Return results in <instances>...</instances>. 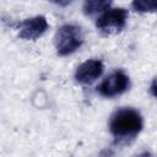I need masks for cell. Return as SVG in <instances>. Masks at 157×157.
<instances>
[{
	"mask_svg": "<svg viewBox=\"0 0 157 157\" xmlns=\"http://www.w3.org/2000/svg\"><path fill=\"white\" fill-rule=\"evenodd\" d=\"M103 70L104 66L101 60L90 59L78 65V67L75 71V78L77 82L82 85H91L103 74Z\"/></svg>",
	"mask_w": 157,
	"mask_h": 157,
	"instance_id": "obj_6",
	"label": "cell"
},
{
	"mask_svg": "<svg viewBox=\"0 0 157 157\" xmlns=\"http://www.w3.org/2000/svg\"><path fill=\"white\" fill-rule=\"evenodd\" d=\"M130 86V78L123 70H115L109 74L97 87V92L107 98L117 97L124 93Z\"/></svg>",
	"mask_w": 157,
	"mask_h": 157,
	"instance_id": "obj_4",
	"label": "cell"
},
{
	"mask_svg": "<svg viewBox=\"0 0 157 157\" xmlns=\"http://www.w3.org/2000/svg\"><path fill=\"white\" fill-rule=\"evenodd\" d=\"M83 43V33L81 27L76 25H64L55 34V48L60 56H65L76 52Z\"/></svg>",
	"mask_w": 157,
	"mask_h": 157,
	"instance_id": "obj_2",
	"label": "cell"
},
{
	"mask_svg": "<svg viewBox=\"0 0 157 157\" xmlns=\"http://www.w3.org/2000/svg\"><path fill=\"white\" fill-rule=\"evenodd\" d=\"M112 2L110 1H102V0H92V1H85L82 10L85 15L87 16H93L94 13L103 12L110 7Z\"/></svg>",
	"mask_w": 157,
	"mask_h": 157,
	"instance_id": "obj_7",
	"label": "cell"
},
{
	"mask_svg": "<svg viewBox=\"0 0 157 157\" xmlns=\"http://www.w3.org/2000/svg\"><path fill=\"white\" fill-rule=\"evenodd\" d=\"M128 16V10L123 7H109L97 18L96 27L103 34L119 33L125 28Z\"/></svg>",
	"mask_w": 157,
	"mask_h": 157,
	"instance_id": "obj_3",
	"label": "cell"
},
{
	"mask_svg": "<svg viewBox=\"0 0 157 157\" xmlns=\"http://www.w3.org/2000/svg\"><path fill=\"white\" fill-rule=\"evenodd\" d=\"M49 25L44 16H34L26 18L18 25V37L26 40H34L43 36Z\"/></svg>",
	"mask_w": 157,
	"mask_h": 157,
	"instance_id": "obj_5",
	"label": "cell"
},
{
	"mask_svg": "<svg viewBox=\"0 0 157 157\" xmlns=\"http://www.w3.org/2000/svg\"><path fill=\"white\" fill-rule=\"evenodd\" d=\"M131 5L139 12H153L157 7V2L155 1H134Z\"/></svg>",
	"mask_w": 157,
	"mask_h": 157,
	"instance_id": "obj_8",
	"label": "cell"
},
{
	"mask_svg": "<svg viewBox=\"0 0 157 157\" xmlns=\"http://www.w3.org/2000/svg\"><path fill=\"white\" fill-rule=\"evenodd\" d=\"M142 117L134 108H120L112 114L109 120V130L118 144L134 140L142 130Z\"/></svg>",
	"mask_w": 157,
	"mask_h": 157,
	"instance_id": "obj_1",
	"label": "cell"
},
{
	"mask_svg": "<svg viewBox=\"0 0 157 157\" xmlns=\"http://www.w3.org/2000/svg\"><path fill=\"white\" fill-rule=\"evenodd\" d=\"M137 157H155V156H153V155H152L151 152H147V151H146V152H144V153L139 155Z\"/></svg>",
	"mask_w": 157,
	"mask_h": 157,
	"instance_id": "obj_9",
	"label": "cell"
}]
</instances>
